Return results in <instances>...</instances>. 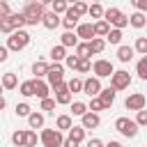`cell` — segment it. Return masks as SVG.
Returning a JSON list of instances; mask_svg holds the SVG:
<instances>
[{
    "mask_svg": "<svg viewBox=\"0 0 147 147\" xmlns=\"http://www.w3.org/2000/svg\"><path fill=\"white\" fill-rule=\"evenodd\" d=\"M115 129H117L124 138H136V136H138V126H136V122L129 119V117H117V119H115Z\"/></svg>",
    "mask_w": 147,
    "mask_h": 147,
    "instance_id": "cell-4",
    "label": "cell"
},
{
    "mask_svg": "<svg viewBox=\"0 0 147 147\" xmlns=\"http://www.w3.org/2000/svg\"><path fill=\"white\" fill-rule=\"evenodd\" d=\"M147 124V110H138V117H136V126H145Z\"/></svg>",
    "mask_w": 147,
    "mask_h": 147,
    "instance_id": "cell-47",
    "label": "cell"
},
{
    "mask_svg": "<svg viewBox=\"0 0 147 147\" xmlns=\"http://www.w3.org/2000/svg\"><path fill=\"white\" fill-rule=\"evenodd\" d=\"M28 124H30V129H41L44 126V115L41 113H30L28 115Z\"/></svg>",
    "mask_w": 147,
    "mask_h": 147,
    "instance_id": "cell-23",
    "label": "cell"
},
{
    "mask_svg": "<svg viewBox=\"0 0 147 147\" xmlns=\"http://www.w3.org/2000/svg\"><path fill=\"white\" fill-rule=\"evenodd\" d=\"M55 103H62V106L71 103V92L67 90V83H62V85L55 87Z\"/></svg>",
    "mask_w": 147,
    "mask_h": 147,
    "instance_id": "cell-12",
    "label": "cell"
},
{
    "mask_svg": "<svg viewBox=\"0 0 147 147\" xmlns=\"http://www.w3.org/2000/svg\"><path fill=\"white\" fill-rule=\"evenodd\" d=\"M69 140L83 142V140H85V129H83V126H71V129H69Z\"/></svg>",
    "mask_w": 147,
    "mask_h": 147,
    "instance_id": "cell-24",
    "label": "cell"
},
{
    "mask_svg": "<svg viewBox=\"0 0 147 147\" xmlns=\"http://www.w3.org/2000/svg\"><path fill=\"white\" fill-rule=\"evenodd\" d=\"M136 71H138V76H140L142 80H147V55H145V57H140V62H138V69H136Z\"/></svg>",
    "mask_w": 147,
    "mask_h": 147,
    "instance_id": "cell-38",
    "label": "cell"
},
{
    "mask_svg": "<svg viewBox=\"0 0 147 147\" xmlns=\"http://www.w3.org/2000/svg\"><path fill=\"white\" fill-rule=\"evenodd\" d=\"M74 126V122H71V115H60L57 117V122H55V129L62 133V131H69Z\"/></svg>",
    "mask_w": 147,
    "mask_h": 147,
    "instance_id": "cell-19",
    "label": "cell"
},
{
    "mask_svg": "<svg viewBox=\"0 0 147 147\" xmlns=\"http://www.w3.org/2000/svg\"><path fill=\"white\" fill-rule=\"evenodd\" d=\"M62 133L57 129H44L41 131V145L44 147H62Z\"/></svg>",
    "mask_w": 147,
    "mask_h": 147,
    "instance_id": "cell-7",
    "label": "cell"
},
{
    "mask_svg": "<svg viewBox=\"0 0 147 147\" xmlns=\"http://www.w3.org/2000/svg\"><path fill=\"white\" fill-rule=\"evenodd\" d=\"M87 147H103V142H101L99 138H90V140H87Z\"/></svg>",
    "mask_w": 147,
    "mask_h": 147,
    "instance_id": "cell-49",
    "label": "cell"
},
{
    "mask_svg": "<svg viewBox=\"0 0 147 147\" xmlns=\"http://www.w3.org/2000/svg\"><path fill=\"white\" fill-rule=\"evenodd\" d=\"M131 57H133V48L131 46H119L117 48V60L119 62H129Z\"/></svg>",
    "mask_w": 147,
    "mask_h": 147,
    "instance_id": "cell-26",
    "label": "cell"
},
{
    "mask_svg": "<svg viewBox=\"0 0 147 147\" xmlns=\"http://www.w3.org/2000/svg\"><path fill=\"white\" fill-rule=\"evenodd\" d=\"M129 23L133 25V28H145V23H147V18H145V14H140V11H136V14H131L129 16Z\"/></svg>",
    "mask_w": 147,
    "mask_h": 147,
    "instance_id": "cell-25",
    "label": "cell"
},
{
    "mask_svg": "<svg viewBox=\"0 0 147 147\" xmlns=\"http://www.w3.org/2000/svg\"><path fill=\"white\" fill-rule=\"evenodd\" d=\"M60 23L67 28V32H71L74 28H78V16H76V14H71V9H67V11H64V18H62Z\"/></svg>",
    "mask_w": 147,
    "mask_h": 147,
    "instance_id": "cell-17",
    "label": "cell"
},
{
    "mask_svg": "<svg viewBox=\"0 0 147 147\" xmlns=\"http://www.w3.org/2000/svg\"><path fill=\"white\" fill-rule=\"evenodd\" d=\"M67 90L74 92V94H76V92H83V80H80V78H71V80L67 83Z\"/></svg>",
    "mask_w": 147,
    "mask_h": 147,
    "instance_id": "cell-33",
    "label": "cell"
},
{
    "mask_svg": "<svg viewBox=\"0 0 147 147\" xmlns=\"http://www.w3.org/2000/svg\"><path fill=\"white\" fill-rule=\"evenodd\" d=\"M78 39H83L85 44L87 41H92L94 39V30H92V23H78V28H76V32H74Z\"/></svg>",
    "mask_w": 147,
    "mask_h": 147,
    "instance_id": "cell-11",
    "label": "cell"
},
{
    "mask_svg": "<svg viewBox=\"0 0 147 147\" xmlns=\"http://www.w3.org/2000/svg\"><path fill=\"white\" fill-rule=\"evenodd\" d=\"M80 119H83V124H80V126H83L85 131H87V129H96V126L101 124V117H99V115H94V113H85Z\"/></svg>",
    "mask_w": 147,
    "mask_h": 147,
    "instance_id": "cell-16",
    "label": "cell"
},
{
    "mask_svg": "<svg viewBox=\"0 0 147 147\" xmlns=\"http://www.w3.org/2000/svg\"><path fill=\"white\" fill-rule=\"evenodd\" d=\"M90 69H92L90 60H78V64H76V71H78V74H87Z\"/></svg>",
    "mask_w": 147,
    "mask_h": 147,
    "instance_id": "cell-42",
    "label": "cell"
},
{
    "mask_svg": "<svg viewBox=\"0 0 147 147\" xmlns=\"http://www.w3.org/2000/svg\"><path fill=\"white\" fill-rule=\"evenodd\" d=\"M64 64H67L69 69H76V64H78V57H76V55H67V57H64Z\"/></svg>",
    "mask_w": 147,
    "mask_h": 147,
    "instance_id": "cell-48",
    "label": "cell"
},
{
    "mask_svg": "<svg viewBox=\"0 0 147 147\" xmlns=\"http://www.w3.org/2000/svg\"><path fill=\"white\" fill-rule=\"evenodd\" d=\"M103 147H122V145H119L117 140H110V142H108V145H103Z\"/></svg>",
    "mask_w": 147,
    "mask_h": 147,
    "instance_id": "cell-53",
    "label": "cell"
},
{
    "mask_svg": "<svg viewBox=\"0 0 147 147\" xmlns=\"http://www.w3.org/2000/svg\"><path fill=\"white\" fill-rule=\"evenodd\" d=\"M30 113H32V108H30L28 103H16V115H18V117H28Z\"/></svg>",
    "mask_w": 147,
    "mask_h": 147,
    "instance_id": "cell-40",
    "label": "cell"
},
{
    "mask_svg": "<svg viewBox=\"0 0 147 147\" xmlns=\"http://www.w3.org/2000/svg\"><path fill=\"white\" fill-rule=\"evenodd\" d=\"M0 32H5V34H11V32H14L9 18H0Z\"/></svg>",
    "mask_w": 147,
    "mask_h": 147,
    "instance_id": "cell-45",
    "label": "cell"
},
{
    "mask_svg": "<svg viewBox=\"0 0 147 147\" xmlns=\"http://www.w3.org/2000/svg\"><path fill=\"white\" fill-rule=\"evenodd\" d=\"M5 108V99H2V94H0V110Z\"/></svg>",
    "mask_w": 147,
    "mask_h": 147,
    "instance_id": "cell-54",
    "label": "cell"
},
{
    "mask_svg": "<svg viewBox=\"0 0 147 147\" xmlns=\"http://www.w3.org/2000/svg\"><path fill=\"white\" fill-rule=\"evenodd\" d=\"M136 7H138V11L142 14V11L147 9V0H136Z\"/></svg>",
    "mask_w": 147,
    "mask_h": 147,
    "instance_id": "cell-50",
    "label": "cell"
},
{
    "mask_svg": "<svg viewBox=\"0 0 147 147\" xmlns=\"http://www.w3.org/2000/svg\"><path fill=\"white\" fill-rule=\"evenodd\" d=\"M131 85V74L129 71H113V76H110V90H126Z\"/></svg>",
    "mask_w": 147,
    "mask_h": 147,
    "instance_id": "cell-6",
    "label": "cell"
},
{
    "mask_svg": "<svg viewBox=\"0 0 147 147\" xmlns=\"http://www.w3.org/2000/svg\"><path fill=\"white\" fill-rule=\"evenodd\" d=\"M62 74H64V67L60 64V62H53V64H48V74H46V78H48V87H57V85H62L64 80H62Z\"/></svg>",
    "mask_w": 147,
    "mask_h": 147,
    "instance_id": "cell-5",
    "label": "cell"
},
{
    "mask_svg": "<svg viewBox=\"0 0 147 147\" xmlns=\"http://www.w3.org/2000/svg\"><path fill=\"white\" fill-rule=\"evenodd\" d=\"M9 57V51H7V46H0V62H5Z\"/></svg>",
    "mask_w": 147,
    "mask_h": 147,
    "instance_id": "cell-51",
    "label": "cell"
},
{
    "mask_svg": "<svg viewBox=\"0 0 147 147\" xmlns=\"http://www.w3.org/2000/svg\"><path fill=\"white\" fill-rule=\"evenodd\" d=\"M30 44V32L25 30H14L7 39V51H23Z\"/></svg>",
    "mask_w": 147,
    "mask_h": 147,
    "instance_id": "cell-3",
    "label": "cell"
},
{
    "mask_svg": "<svg viewBox=\"0 0 147 147\" xmlns=\"http://www.w3.org/2000/svg\"><path fill=\"white\" fill-rule=\"evenodd\" d=\"M133 51H138L140 55H147V39H145V37H138V39H136Z\"/></svg>",
    "mask_w": 147,
    "mask_h": 147,
    "instance_id": "cell-37",
    "label": "cell"
},
{
    "mask_svg": "<svg viewBox=\"0 0 147 147\" xmlns=\"http://www.w3.org/2000/svg\"><path fill=\"white\" fill-rule=\"evenodd\" d=\"M90 55H92V53H90V46H87L85 41H78V44H76V57H78V60H90Z\"/></svg>",
    "mask_w": 147,
    "mask_h": 147,
    "instance_id": "cell-22",
    "label": "cell"
},
{
    "mask_svg": "<svg viewBox=\"0 0 147 147\" xmlns=\"http://www.w3.org/2000/svg\"><path fill=\"white\" fill-rule=\"evenodd\" d=\"M62 147H78V142H74V140H62Z\"/></svg>",
    "mask_w": 147,
    "mask_h": 147,
    "instance_id": "cell-52",
    "label": "cell"
},
{
    "mask_svg": "<svg viewBox=\"0 0 147 147\" xmlns=\"http://www.w3.org/2000/svg\"><path fill=\"white\" fill-rule=\"evenodd\" d=\"M37 145V133L34 131H25V147H34Z\"/></svg>",
    "mask_w": 147,
    "mask_h": 147,
    "instance_id": "cell-44",
    "label": "cell"
},
{
    "mask_svg": "<svg viewBox=\"0 0 147 147\" xmlns=\"http://www.w3.org/2000/svg\"><path fill=\"white\" fill-rule=\"evenodd\" d=\"M92 30H94V37H99V39H101V37H106V34H108V30H110V25H108V23H106V21L101 18V21H96V23H92Z\"/></svg>",
    "mask_w": 147,
    "mask_h": 147,
    "instance_id": "cell-18",
    "label": "cell"
},
{
    "mask_svg": "<svg viewBox=\"0 0 147 147\" xmlns=\"http://www.w3.org/2000/svg\"><path fill=\"white\" fill-rule=\"evenodd\" d=\"M103 21H106L108 25H113V30H122V28H126V25H129V18H126L117 7L106 9V11H103Z\"/></svg>",
    "mask_w": 147,
    "mask_h": 147,
    "instance_id": "cell-2",
    "label": "cell"
},
{
    "mask_svg": "<svg viewBox=\"0 0 147 147\" xmlns=\"http://www.w3.org/2000/svg\"><path fill=\"white\" fill-rule=\"evenodd\" d=\"M83 92H85L87 96L96 99L99 92H101V80H99V78H87V80H83Z\"/></svg>",
    "mask_w": 147,
    "mask_h": 147,
    "instance_id": "cell-10",
    "label": "cell"
},
{
    "mask_svg": "<svg viewBox=\"0 0 147 147\" xmlns=\"http://www.w3.org/2000/svg\"><path fill=\"white\" fill-rule=\"evenodd\" d=\"M32 74L37 76V80H41V76H46V74H48V64H46L44 60H37V62L32 64Z\"/></svg>",
    "mask_w": 147,
    "mask_h": 147,
    "instance_id": "cell-20",
    "label": "cell"
},
{
    "mask_svg": "<svg viewBox=\"0 0 147 147\" xmlns=\"http://www.w3.org/2000/svg\"><path fill=\"white\" fill-rule=\"evenodd\" d=\"M99 110H103L101 101H99V99H92V101H90V106H87V113H94V115H99Z\"/></svg>",
    "mask_w": 147,
    "mask_h": 147,
    "instance_id": "cell-43",
    "label": "cell"
},
{
    "mask_svg": "<svg viewBox=\"0 0 147 147\" xmlns=\"http://www.w3.org/2000/svg\"><path fill=\"white\" fill-rule=\"evenodd\" d=\"M48 90H51V87H48L46 80H37V78L32 80V94H34V96L46 99V96H48Z\"/></svg>",
    "mask_w": 147,
    "mask_h": 147,
    "instance_id": "cell-13",
    "label": "cell"
},
{
    "mask_svg": "<svg viewBox=\"0 0 147 147\" xmlns=\"http://www.w3.org/2000/svg\"><path fill=\"white\" fill-rule=\"evenodd\" d=\"M87 46H90V53H92V55H96V53H101V51L106 48V39H99V37H94L92 41H87Z\"/></svg>",
    "mask_w": 147,
    "mask_h": 147,
    "instance_id": "cell-21",
    "label": "cell"
},
{
    "mask_svg": "<svg viewBox=\"0 0 147 147\" xmlns=\"http://www.w3.org/2000/svg\"><path fill=\"white\" fill-rule=\"evenodd\" d=\"M71 113L78 115V117H83V115L87 113V106H85L83 101H74V103H71Z\"/></svg>",
    "mask_w": 147,
    "mask_h": 147,
    "instance_id": "cell-34",
    "label": "cell"
},
{
    "mask_svg": "<svg viewBox=\"0 0 147 147\" xmlns=\"http://www.w3.org/2000/svg\"><path fill=\"white\" fill-rule=\"evenodd\" d=\"M99 101H101V106L103 108H110L113 103H115V90H110V87H101V92H99V96H96Z\"/></svg>",
    "mask_w": 147,
    "mask_h": 147,
    "instance_id": "cell-14",
    "label": "cell"
},
{
    "mask_svg": "<svg viewBox=\"0 0 147 147\" xmlns=\"http://www.w3.org/2000/svg\"><path fill=\"white\" fill-rule=\"evenodd\" d=\"M106 39H108L110 44H119V41H122V30H113V28H110L108 34H106Z\"/></svg>",
    "mask_w": 147,
    "mask_h": 147,
    "instance_id": "cell-36",
    "label": "cell"
},
{
    "mask_svg": "<svg viewBox=\"0 0 147 147\" xmlns=\"http://www.w3.org/2000/svg\"><path fill=\"white\" fill-rule=\"evenodd\" d=\"M7 18H9V23H11V28H14V30H23V25H25V23H23V14H21V11H18V14H9Z\"/></svg>",
    "mask_w": 147,
    "mask_h": 147,
    "instance_id": "cell-28",
    "label": "cell"
},
{
    "mask_svg": "<svg viewBox=\"0 0 147 147\" xmlns=\"http://www.w3.org/2000/svg\"><path fill=\"white\" fill-rule=\"evenodd\" d=\"M71 9V14H76L78 18L83 16V14H87V5L85 2H74V7H69Z\"/></svg>",
    "mask_w": 147,
    "mask_h": 147,
    "instance_id": "cell-35",
    "label": "cell"
},
{
    "mask_svg": "<svg viewBox=\"0 0 147 147\" xmlns=\"http://www.w3.org/2000/svg\"><path fill=\"white\" fill-rule=\"evenodd\" d=\"M67 9H69V5H67L64 0H53V9H51V11H53L55 16H60V14H64Z\"/></svg>",
    "mask_w": 147,
    "mask_h": 147,
    "instance_id": "cell-31",
    "label": "cell"
},
{
    "mask_svg": "<svg viewBox=\"0 0 147 147\" xmlns=\"http://www.w3.org/2000/svg\"><path fill=\"white\" fill-rule=\"evenodd\" d=\"M145 103H147V99H145L142 92H133V94H129L126 101H124V106H126L129 110H145Z\"/></svg>",
    "mask_w": 147,
    "mask_h": 147,
    "instance_id": "cell-9",
    "label": "cell"
},
{
    "mask_svg": "<svg viewBox=\"0 0 147 147\" xmlns=\"http://www.w3.org/2000/svg\"><path fill=\"white\" fill-rule=\"evenodd\" d=\"M92 71H94V78H106V76H113V62L110 60H96L92 64Z\"/></svg>",
    "mask_w": 147,
    "mask_h": 147,
    "instance_id": "cell-8",
    "label": "cell"
},
{
    "mask_svg": "<svg viewBox=\"0 0 147 147\" xmlns=\"http://www.w3.org/2000/svg\"><path fill=\"white\" fill-rule=\"evenodd\" d=\"M76 44H78V37H76L74 32H64V34H62V44H60L62 48H67V46H74V48H76Z\"/></svg>",
    "mask_w": 147,
    "mask_h": 147,
    "instance_id": "cell-29",
    "label": "cell"
},
{
    "mask_svg": "<svg viewBox=\"0 0 147 147\" xmlns=\"http://www.w3.org/2000/svg\"><path fill=\"white\" fill-rule=\"evenodd\" d=\"M41 25H44L46 30H55V28L60 25V16H55L53 11H44V16H41Z\"/></svg>",
    "mask_w": 147,
    "mask_h": 147,
    "instance_id": "cell-15",
    "label": "cell"
},
{
    "mask_svg": "<svg viewBox=\"0 0 147 147\" xmlns=\"http://www.w3.org/2000/svg\"><path fill=\"white\" fill-rule=\"evenodd\" d=\"M18 92H21L23 96H34V94H32V80H25V83H21Z\"/></svg>",
    "mask_w": 147,
    "mask_h": 147,
    "instance_id": "cell-39",
    "label": "cell"
},
{
    "mask_svg": "<svg viewBox=\"0 0 147 147\" xmlns=\"http://www.w3.org/2000/svg\"><path fill=\"white\" fill-rule=\"evenodd\" d=\"M16 74H5L2 76V80H0V85H2V90H14L16 87Z\"/></svg>",
    "mask_w": 147,
    "mask_h": 147,
    "instance_id": "cell-27",
    "label": "cell"
},
{
    "mask_svg": "<svg viewBox=\"0 0 147 147\" xmlns=\"http://www.w3.org/2000/svg\"><path fill=\"white\" fill-rule=\"evenodd\" d=\"M11 142L18 145V147L25 145V131H14V133H11Z\"/></svg>",
    "mask_w": 147,
    "mask_h": 147,
    "instance_id": "cell-41",
    "label": "cell"
},
{
    "mask_svg": "<svg viewBox=\"0 0 147 147\" xmlns=\"http://www.w3.org/2000/svg\"><path fill=\"white\" fill-rule=\"evenodd\" d=\"M0 92H2V85H0Z\"/></svg>",
    "mask_w": 147,
    "mask_h": 147,
    "instance_id": "cell-55",
    "label": "cell"
},
{
    "mask_svg": "<svg viewBox=\"0 0 147 147\" xmlns=\"http://www.w3.org/2000/svg\"><path fill=\"white\" fill-rule=\"evenodd\" d=\"M51 57H53V62H62V60L67 57V51H64L62 46H53V48H51Z\"/></svg>",
    "mask_w": 147,
    "mask_h": 147,
    "instance_id": "cell-30",
    "label": "cell"
},
{
    "mask_svg": "<svg viewBox=\"0 0 147 147\" xmlns=\"http://www.w3.org/2000/svg\"><path fill=\"white\" fill-rule=\"evenodd\" d=\"M21 14H23L25 25H37L41 23V16H44V2H28Z\"/></svg>",
    "mask_w": 147,
    "mask_h": 147,
    "instance_id": "cell-1",
    "label": "cell"
},
{
    "mask_svg": "<svg viewBox=\"0 0 147 147\" xmlns=\"http://www.w3.org/2000/svg\"><path fill=\"white\" fill-rule=\"evenodd\" d=\"M87 14H90L92 18H99V21H101V16H103V7H101L99 2H94L92 7H87Z\"/></svg>",
    "mask_w": 147,
    "mask_h": 147,
    "instance_id": "cell-32",
    "label": "cell"
},
{
    "mask_svg": "<svg viewBox=\"0 0 147 147\" xmlns=\"http://www.w3.org/2000/svg\"><path fill=\"white\" fill-rule=\"evenodd\" d=\"M53 108H55V99H51V96L41 99V110H53Z\"/></svg>",
    "mask_w": 147,
    "mask_h": 147,
    "instance_id": "cell-46",
    "label": "cell"
}]
</instances>
